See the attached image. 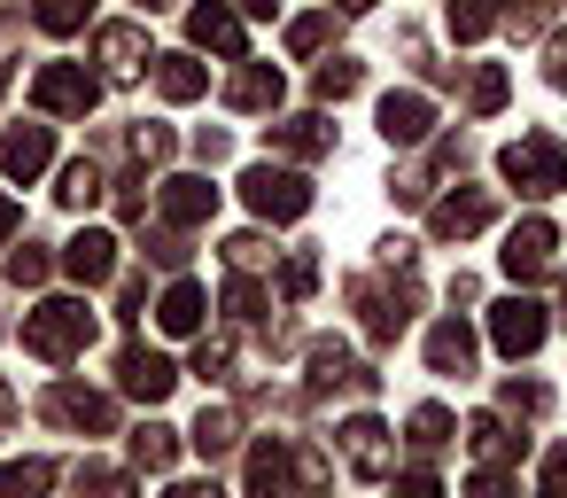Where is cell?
<instances>
[{
    "mask_svg": "<svg viewBox=\"0 0 567 498\" xmlns=\"http://www.w3.org/2000/svg\"><path fill=\"white\" fill-rule=\"evenodd\" d=\"M86 343H94V312H86V296H48V304L24 312V350H32L40 366H71Z\"/></svg>",
    "mask_w": 567,
    "mask_h": 498,
    "instance_id": "obj_1",
    "label": "cell"
},
{
    "mask_svg": "<svg viewBox=\"0 0 567 498\" xmlns=\"http://www.w3.org/2000/svg\"><path fill=\"white\" fill-rule=\"evenodd\" d=\"M497 164H505L513 195H536V203H544V195H559V187H567V149H559L551 133H528V141H513Z\"/></svg>",
    "mask_w": 567,
    "mask_h": 498,
    "instance_id": "obj_2",
    "label": "cell"
},
{
    "mask_svg": "<svg viewBox=\"0 0 567 498\" xmlns=\"http://www.w3.org/2000/svg\"><path fill=\"white\" fill-rule=\"evenodd\" d=\"M241 203H249L257 218H272V226H296V218L311 211V180H303V172H280V164H249V172H241Z\"/></svg>",
    "mask_w": 567,
    "mask_h": 498,
    "instance_id": "obj_3",
    "label": "cell"
},
{
    "mask_svg": "<svg viewBox=\"0 0 567 498\" xmlns=\"http://www.w3.org/2000/svg\"><path fill=\"white\" fill-rule=\"evenodd\" d=\"M94 102H102V79L86 63H40V79H32V110L40 118H86Z\"/></svg>",
    "mask_w": 567,
    "mask_h": 498,
    "instance_id": "obj_4",
    "label": "cell"
},
{
    "mask_svg": "<svg viewBox=\"0 0 567 498\" xmlns=\"http://www.w3.org/2000/svg\"><path fill=\"white\" fill-rule=\"evenodd\" d=\"M544 327H551V319H544L536 296H505V304L489 312V343H497L505 358H536V350H544Z\"/></svg>",
    "mask_w": 567,
    "mask_h": 498,
    "instance_id": "obj_5",
    "label": "cell"
},
{
    "mask_svg": "<svg viewBox=\"0 0 567 498\" xmlns=\"http://www.w3.org/2000/svg\"><path fill=\"white\" fill-rule=\"evenodd\" d=\"M117 389L141 397V405H164V397L179 389V366H172L164 350H148V343H125V350H117Z\"/></svg>",
    "mask_w": 567,
    "mask_h": 498,
    "instance_id": "obj_6",
    "label": "cell"
},
{
    "mask_svg": "<svg viewBox=\"0 0 567 498\" xmlns=\"http://www.w3.org/2000/svg\"><path fill=\"white\" fill-rule=\"evenodd\" d=\"M342 459H350V475L381 482V475H396V436L373 413H358V420H342Z\"/></svg>",
    "mask_w": 567,
    "mask_h": 498,
    "instance_id": "obj_7",
    "label": "cell"
},
{
    "mask_svg": "<svg viewBox=\"0 0 567 498\" xmlns=\"http://www.w3.org/2000/svg\"><path fill=\"white\" fill-rule=\"evenodd\" d=\"M551 250H559V234H551V218H520V226L505 234V250H497V265H505L513 281H544V273H551Z\"/></svg>",
    "mask_w": 567,
    "mask_h": 498,
    "instance_id": "obj_8",
    "label": "cell"
},
{
    "mask_svg": "<svg viewBox=\"0 0 567 498\" xmlns=\"http://www.w3.org/2000/svg\"><path fill=\"white\" fill-rule=\"evenodd\" d=\"M187 40L210 48V55H226V63H241V48H249L241 9H226V0H195V9H187Z\"/></svg>",
    "mask_w": 567,
    "mask_h": 498,
    "instance_id": "obj_9",
    "label": "cell"
},
{
    "mask_svg": "<svg viewBox=\"0 0 567 498\" xmlns=\"http://www.w3.org/2000/svg\"><path fill=\"white\" fill-rule=\"evenodd\" d=\"M94 55H102V79H117V87H133V79L156 63L141 24H102V32H94Z\"/></svg>",
    "mask_w": 567,
    "mask_h": 498,
    "instance_id": "obj_10",
    "label": "cell"
},
{
    "mask_svg": "<svg viewBox=\"0 0 567 498\" xmlns=\"http://www.w3.org/2000/svg\"><path fill=\"white\" fill-rule=\"evenodd\" d=\"M489 218H497V195H489V187H466V195H443L427 226H435V242H466V234H482Z\"/></svg>",
    "mask_w": 567,
    "mask_h": 498,
    "instance_id": "obj_11",
    "label": "cell"
},
{
    "mask_svg": "<svg viewBox=\"0 0 567 498\" xmlns=\"http://www.w3.org/2000/svg\"><path fill=\"white\" fill-rule=\"evenodd\" d=\"M40 413H48L55 428H79V436H102V428H110V397H94V389H79V382H55Z\"/></svg>",
    "mask_w": 567,
    "mask_h": 498,
    "instance_id": "obj_12",
    "label": "cell"
},
{
    "mask_svg": "<svg viewBox=\"0 0 567 498\" xmlns=\"http://www.w3.org/2000/svg\"><path fill=\"white\" fill-rule=\"evenodd\" d=\"M156 211H164V226H210L218 218V187L210 180H164V195H156Z\"/></svg>",
    "mask_w": 567,
    "mask_h": 498,
    "instance_id": "obj_13",
    "label": "cell"
},
{
    "mask_svg": "<svg viewBox=\"0 0 567 498\" xmlns=\"http://www.w3.org/2000/svg\"><path fill=\"white\" fill-rule=\"evenodd\" d=\"M427 125H435L427 94H381V141H389V149H420Z\"/></svg>",
    "mask_w": 567,
    "mask_h": 498,
    "instance_id": "obj_14",
    "label": "cell"
},
{
    "mask_svg": "<svg viewBox=\"0 0 567 498\" xmlns=\"http://www.w3.org/2000/svg\"><path fill=\"white\" fill-rule=\"evenodd\" d=\"M63 273L79 281V288H102L110 273H117V234H102V226H86L71 250H63Z\"/></svg>",
    "mask_w": 567,
    "mask_h": 498,
    "instance_id": "obj_15",
    "label": "cell"
},
{
    "mask_svg": "<svg viewBox=\"0 0 567 498\" xmlns=\"http://www.w3.org/2000/svg\"><path fill=\"white\" fill-rule=\"evenodd\" d=\"M280 71L272 63H241L234 79H226V110H241V118H257V110H280Z\"/></svg>",
    "mask_w": 567,
    "mask_h": 498,
    "instance_id": "obj_16",
    "label": "cell"
},
{
    "mask_svg": "<svg viewBox=\"0 0 567 498\" xmlns=\"http://www.w3.org/2000/svg\"><path fill=\"white\" fill-rule=\"evenodd\" d=\"M265 141H272L280 156H303V164L334 156V125H327V118H280V125H265Z\"/></svg>",
    "mask_w": 567,
    "mask_h": 498,
    "instance_id": "obj_17",
    "label": "cell"
},
{
    "mask_svg": "<svg viewBox=\"0 0 567 498\" xmlns=\"http://www.w3.org/2000/svg\"><path fill=\"white\" fill-rule=\"evenodd\" d=\"M358 312H365V335L373 343H396L404 319H412V288H365L358 281Z\"/></svg>",
    "mask_w": 567,
    "mask_h": 498,
    "instance_id": "obj_18",
    "label": "cell"
},
{
    "mask_svg": "<svg viewBox=\"0 0 567 498\" xmlns=\"http://www.w3.org/2000/svg\"><path fill=\"white\" fill-rule=\"evenodd\" d=\"M55 156V133L48 125H9V141H0V164H9V180H40Z\"/></svg>",
    "mask_w": 567,
    "mask_h": 498,
    "instance_id": "obj_19",
    "label": "cell"
},
{
    "mask_svg": "<svg viewBox=\"0 0 567 498\" xmlns=\"http://www.w3.org/2000/svg\"><path fill=\"white\" fill-rule=\"evenodd\" d=\"M249 498H296V459H288V444H257L249 451Z\"/></svg>",
    "mask_w": 567,
    "mask_h": 498,
    "instance_id": "obj_20",
    "label": "cell"
},
{
    "mask_svg": "<svg viewBox=\"0 0 567 498\" xmlns=\"http://www.w3.org/2000/svg\"><path fill=\"white\" fill-rule=\"evenodd\" d=\"M203 319H210V296H203L195 281H172V288L156 296V327H164V335H195Z\"/></svg>",
    "mask_w": 567,
    "mask_h": 498,
    "instance_id": "obj_21",
    "label": "cell"
},
{
    "mask_svg": "<svg viewBox=\"0 0 567 498\" xmlns=\"http://www.w3.org/2000/svg\"><path fill=\"white\" fill-rule=\"evenodd\" d=\"M427 366L435 374H474V327L466 319H435L427 327Z\"/></svg>",
    "mask_w": 567,
    "mask_h": 498,
    "instance_id": "obj_22",
    "label": "cell"
},
{
    "mask_svg": "<svg viewBox=\"0 0 567 498\" xmlns=\"http://www.w3.org/2000/svg\"><path fill=\"white\" fill-rule=\"evenodd\" d=\"M156 94L164 102H203L210 94V71L195 55H156Z\"/></svg>",
    "mask_w": 567,
    "mask_h": 498,
    "instance_id": "obj_23",
    "label": "cell"
},
{
    "mask_svg": "<svg viewBox=\"0 0 567 498\" xmlns=\"http://www.w3.org/2000/svg\"><path fill=\"white\" fill-rule=\"evenodd\" d=\"M466 444H474L482 467H505V459L520 451V436L505 428V413H474V420H466Z\"/></svg>",
    "mask_w": 567,
    "mask_h": 498,
    "instance_id": "obj_24",
    "label": "cell"
},
{
    "mask_svg": "<svg viewBox=\"0 0 567 498\" xmlns=\"http://www.w3.org/2000/svg\"><path fill=\"white\" fill-rule=\"evenodd\" d=\"M234 436H241V420H234L226 405H203V420L187 428V444H195L203 459H226V451H234Z\"/></svg>",
    "mask_w": 567,
    "mask_h": 498,
    "instance_id": "obj_25",
    "label": "cell"
},
{
    "mask_svg": "<svg viewBox=\"0 0 567 498\" xmlns=\"http://www.w3.org/2000/svg\"><path fill=\"white\" fill-rule=\"evenodd\" d=\"M172 459H179V428H164V420H141V428H133V467L164 475Z\"/></svg>",
    "mask_w": 567,
    "mask_h": 498,
    "instance_id": "obj_26",
    "label": "cell"
},
{
    "mask_svg": "<svg viewBox=\"0 0 567 498\" xmlns=\"http://www.w3.org/2000/svg\"><path fill=\"white\" fill-rule=\"evenodd\" d=\"M79 498H141V482L110 459H79Z\"/></svg>",
    "mask_w": 567,
    "mask_h": 498,
    "instance_id": "obj_27",
    "label": "cell"
},
{
    "mask_svg": "<svg viewBox=\"0 0 567 498\" xmlns=\"http://www.w3.org/2000/svg\"><path fill=\"white\" fill-rule=\"evenodd\" d=\"M55 482V459H9L0 467V498H40Z\"/></svg>",
    "mask_w": 567,
    "mask_h": 498,
    "instance_id": "obj_28",
    "label": "cell"
},
{
    "mask_svg": "<svg viewBox=\"0 0 567 498\" xmlns=\"http://www.w3.org/2000/svg\"><path fill=\"white\" fill-rule=\"evenodd\" d=\"M86 17H94V0H32V24H40V32H55V40H71Z\"/></svg>",
    "mask_w": 567,
    "mask_h": 498,
    "instance_id": "obj_29",
    "label": "cell"
},
{
    "mask_svg": "<svg viewBox=\"0 0 567 498\" xmlns=\"http://www.w3.org/2000/svg\"><path fill=\"white\" fill-rule=\"evenodd\" d=\"M55 203H63V211H94V203H102V164H63Z\"/></svg>",
    "mask_w": 567,
    "mask_h": 498,
    "instance_id": "obj_30",
    "label": "cell"
},
{
    "mask_svg": "<svg viewBox=\"0 0 567 498\" xmlns=\"http://www.w3.org/2000/svg\"><path fill=\"white\" fill-rule=\"evenodd\" d=\"M505 94H513V79H505L497 63H482V71H474V87H466V110H474V118H497V110H505Z\"/></svg>",
    "mask_w": 567,
    "mask_h": 498,
    "instance_id": "obj_31",
    "label": "cell"
},
{
    "mask_svg": "<svg viewBox=\"0 0 567 498\" xmlns=\"http://www.w3.org/2000/svg\"><path fill=\"white\" fill-rule=\"evenodd\" d=\"M404 428H412V451H443V444L458 436L443 405H412V420H404Z\"/></svg>",
    "mask_w": 567,
    "mask_h": 498,
    "instance_id": "obj_32",
    "label": "cell"
},
{
    "mask_svg": "<svg viewBox=\"0 0 567 498\" xmlns=\"http://www.w3.org/2000/svg\"><path fill=\"white\" fill-rule=\"evenodd\" d=\"M358 87H365V71H358L350 55L319 63V79H311V94H319V102H342V94H358Z\"/></svg>",
    "mask_w": 567,
    "mask_h": 498,
    "instance_id": "obj_33",
    "label": "cell"
},
{
    "mask_svg": "<svg viewBox=\"0 0 567 498\" xmlns=\"http://www.w3.org/2000/svg\"><path fill=\"white\" fill-rule=\"evenodd\" d=\"M327 40H334V9H327V17H296V24H288V55H319Z\"/></svg>",
    "mask_w": 567,
    "mask_h": 498,
    "instance_id": "obj_34",
    "label": "cell"
},
{
    "mask_svg": "<svg viewBox=\"0 0 567 498\" xmlns=\"http://www.w3.org/2000/svg\"><path fill=\"white\" fill-rule=\"evenodd\" d=\"M489 24H497L489 0H451V40H482Z\"/></svg>",
    "mask_w": 567,
    "mask_h": 498,
    "instance_id": "obj_35",
    "label": "cell"
},
{
    "mask_svg": "<svg viewBox=\"0 0 567 498\" xmlns=\"http://www.w3.org/2000/svg\"><path fill=\"white\" fill-rule=\"evenodd\" d=\"M311 288H319V257H303V250H296V257L280 265V296H288V304H303Z\"/></svg>",
    "mask_w": 567,
    "mask_h": 498,
    "instance_id": "obj_36",
    "label": "cell"
},
{
    "mask_svg": "<svg viewBox=\"0 0 567 498\" xmlns=\"http://www.w3.org/2000/svg\"><path fill=\"white\" fill-rule=\"evenodd\" d=\"M311 382L327 389V382H350V350L342 343H311Z\"/></svg>",
    "mask_w": 567,
    "mask_h": 498,
    "instance_id": "obj_37",
    "label": "cell"
},
{
    "mask_svg": "<svg viewBox=\"0 0 567 498\" xmlns=\"http://www.w3.org/2000/svg\"><path fill=\"white\" fill-rule=\"evenodd\" d=\"M536 498H567V444L544 451V475H536Z\"/></svg>",
    "mask_w": 567,
    "mask_h": 498,
    "instance_id": "obj_38",
    "label": "cell"
},
{
    "mask_svg": "<svg viewBox=\"0 0 567 498\" xmlns=\"http://www.w3.org/2000/svg\"><path fill=\"white\" fill-rule=\"evenodd\" d=\"M9 281H17V288H40V281H48V250H17V257H9Z\"/></svg>",
    "mask_w": 567,
    "mask_h": 498,
    "instance_id": "obj_39",
    "label": "cell"
},
{
    "mask_svg": "<svg viewBox=\"0 0 567 498\" xmlns=\"http://www.w3.org/2000/svg\"><path fill=\"white\" fill-rule=\"evenodd\" d=\"M544 17H551V0H505V24L513 32H544Z\"/></svg>",
    "mask_w": 567,
    "mask_h": 498,
    "instance_id": "obj_40",
    "label": "cell"
},
{
    "mask_svg": "<svg viewBox=\"0 0 567 498\" xmlns=\"http://www.w3.org/2000/svg\"><path fill=\"white\" fill-rule=\"evenodd\" d=\"M133 156H141V164H164V156H172V133H164V125H141V133H133Z\"/></svg>",
    "mask_w": 567,
    "mask_h": 498,
    "instance_id": "obj_41",
    "label": "cell"
},
{
    "mask_svg": "<svg viewBox=\"0 0 567 498\" xmlns=\"http://www.w3.org/2000/svg\"><path fill=\"white\" fill-rule=\"evenodd\" d=\"M226 366H234V343H226V335H218V343H203V350H195V374H203V382H218V374H226Z\"/></svg>",
    "mask_w": 567,
    "mask_h": 498,
    "instance_id": "obj_42",
    "label": "cell"
},
{
    "mask_svg": "<svg viewBox=\"0 0 567 498\" xmlns=\"http://www.w3.org/2000/svg\"><path fill=\"white\" fill-rule=\"evenodd\" d=\"M226 312H234V319H257V312H265L257 281H234V288H226Z\"/></svg>",
    "mask_w": 567,
    "mask_h": 498,
    "instance_id": "obj_43",
    "label": "cell"
},
{
    "mask_svg": "<svg viewBox=\"0 0 567 498\" xmlns=\"http://www.w3.org/2000/svg\"><path fill=\"white\" fill-rule=\"evenodd\" d=\"M551 397L536 389V382H505V413H544Z\"/></svg>",
    "mask_w": 567,
    "mask_h": 498,
    "instance_id": "obj_44",
    "label": "cell"
},
{
    "mask_svg": "<svg viewBox=\"0 0 567 498\" xmlns=\"http://www.w3.org/2000/svg\"><path fill=\"white\" fill-rule=\"evenodd\" d=\"M466 498H520V490L505 482V467H482V475L466 482Z\"/></svg>",
    "mask_w": 567,
    "mask_h": 498,
    "instance_id": "obj_45",
    "label": "cell"
},
{
    "mask_svg": "<svg viewBox=\"0 0 567 498\" xmlns=\"http://www.w3.org/2000/svg\"><path fill=\"white\" fill-rule=\"evenodd\" d=\"M226 257L249 273V265H265V242H257V234H234V242H226Z\"/></svg>",
    "mask_w": 567,
    "mask_h": 498,
    "instance_id": "obj_46",
    "label": "cell"
},
{
    "mask_svg": "<svg viewBox=\"0 0 567 498\" xmlns=\"http://www.w3.org/2000/svg\"><path fill=\"white\" fill-rule=\"evenodd\" d=\"M389 498H443V482H435V475H396Z\"/></svg>",
    "mask_w": 567,
    "mask_h": 498,
    "instance_id": "obj_47",
    "label": "cell"
},
{
    "mask_svg": "<svg viewBox=\"0 0 567 498\" xmlns=\"http://www.w3.org/2000/svg\"><path fill=\"white\" fill-rule=\"evenodd\" d=\"M544 79H551V87H559V94H567V32H559V40H551V48H544Z\"/></svg>",
    "mask_w": 567,
    "mask_h": 498,
    "instance_id": "obj_48",
    "label": "cell"
},
{
    "mask_svg": "<svg viewBox=\"0 0 567 498\" xmlns=\"http://www.w3.org/2000/svg\"><path fill=\"white\" fill-rule=\"evenodd\" d=\"M172 498H226L218 482H172Z\"/></svg>",
    "mask_w": 567,
    "mask_h": 498,
    "instance_id": "obj_49",
    "label": "cell"
},
{
    "mask_svg": "<svg viewBox=\"0 0 567 498\" xmlns=\"http://www.w3.org/2000/svg\"><path fill=\"white\" fill-rule=\"evenodd\" d=\"M9 420H17V389L0 382V436H9Z\"/></svg>",
    "mask_w": 567,
    "mask_h": 498,
    "instance_id": "obj_50",
    "label": "cell"
},
{
    "mask_svg": "<svg viewBox=\"0 0 567 498\" xmlns=\"http://www.w3.org/2000/svg\"><path fill=\"white\" fill-rule=\"evenodd\" d=\"M234 9H241V17H272V9H280V0H234Z\"/></svg>",
    "mask_w": 567,
    "mask_h": 498,
    "instance_id": "obj_51",
    "label": "cell"
},
{
    "mask_svg": "<svg viewBox=\"0 0 567 498\" xmlns=\"http://www.w3.org/2000/svg\"><path fill=\"white\" fill-rule=\"evenodd\" d=\"M9 234H17V203H9V195H0V242H9Z\"/></svg>",
    "mask_w": 567,
    "mask_h": 498,
    "instance_id": "obj_52",
    "label": "cell"
},
{
    "mask_svg": "<svg viewBox=\"0 0 567 498\" xmlns=\"http://www.w3.org/2000/svg\"><path fill=\"white\" fill-rule=\"evenodd\" d=\"M133 9H148V17H156V9H172V0H133Z\"/></svg>",
    "mask_w": 567,
    "mask_h": 498,
    "instance_id": "obj_53",
    "label": "cell"
},
{
    "mask_svg": "<svg viewBox=\"0 0 567 498\" xmlns=\"http://www.w3.org/2000/svg\"><path fill=\"white\" fill-rule=\"evenodd\" d=\"M334 9H373V0H334Z\"/></svg>",
    "mask_w": 567,
    "mask_h": 498,
    "instance_id": "obj_54",
    "label": "cell"
},
{
    "mask_svg": "<svg viewBox=\"0 0 567 498\" xmlns=\"http://www.w3.org/2000/svg\"><path fill=\"white\" fill-rule=\"evenodd\" d=\"M559 296H567V273H559Z\"/></svg>",
    "mask_w": 567,
    "mask_h": 498,
    "instance_id": "obj_55",
    "label": "cell"
}]
</instances>
